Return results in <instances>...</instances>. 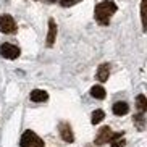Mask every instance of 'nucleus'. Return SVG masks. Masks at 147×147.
<instances>
[{
    "instance_id": "nucleus-15",
    "label": "nucleus",
    "mask_w": 147,
    "mask_h": 147,
    "mask_svg": "<svg viewBox=\"0 0 147 147\" xmlns=\"http://www.w3.org/2000/svg\"><path fill=\"white\" fill-rule=\"evenodd\" d=\"M125 144H126V141L123 138H118L115 141H112V147H125Z\"/></svg>"
},
{
    "instance_id": "nucleus-4",
    "label": "nucleus",
    "mask_w": 147,
    "mask_h": 147,
    "mask_svg": "<svg viewBox=\"0 0 147 147\" xmlns=\"http://www.w3.org/2000/svg\"><path fill=\"white\" fill-rule=\"evenodd\" d=\"M20 53H21V50H20L16 45H13V44H10V42H5V44L0 45V55L3 57V58L15 60V58L20 57Z\"/></svg>"
},
{
    "instance_id": "nucleus-6",
    "label": "nucleus",
    "mask_w": 147,
    "mask_h": 147,
    "mask_svg": "<svg viewBox=\"0 0 147 147\" xmlns=\"http://www.w3.org/2000/svg\"><path fill=\"white\" fill-rule=\"evenodd\" d=\"M110 136H112V129H110V126H102L99 131V134L95 136V144L97 146H104L110 141Z\"/></svg>"
},
{
    "instance_id": "nucleus-12",
    "label": "nucleus",
    "mask_w": 147,
    "mask_h": 147,
    "mask_svg": "<svg viewBox=\"0 0 147 147\" xmlns=\"http://www.w3.org/2000/svg\"><path fill=\"white\" fill-rule=\"evenodd\" d=\"M136 105H138V110L139 113H144L147 110V99H146V95H138V99H136Z\"/></svg>"
},
{
    "instance_id": "nucleus-13",
    "label": "nucleus",
    "mask_w": 147,
    "mask_h": 147,
    "mask_svg": "<svg viewBox=\"0 0 147 147\" xmlns=\"http://www.w3.org/2000/svg\"><path fill=\"white\" fill-rule=\"evenodd\" d=\"M105 118V113L104 110H95L94 113H92V118H91V123L92 125H99V123H102Z\"/></svg>"
},
{
    "instance_id": "nucleus-5",
    "label": "nucleus",
    "mask_w": 147,
    "mask_h": 147,
    "mask_svg": "<svg viewBox=\"0 0 147 147\" xmlns=\"http://www.w3.org/2000/svg\"><path fill=\"white\" fill-rule=\"evenodd\" d=\"M58 129H60V136H61V139H63L65 142H73L74 141V134H73V129H71L69 123H66V121L60 123Z\"/></svg>"
},
{
    "instance_id": "nucleus-8",
    "label": "nucleus",
    "mask_w": 147,
    "mask_h": 147,
    "mask_svg": "<svg viewBox=\"0 0 147 147\" xmlns=\"http://www.w3.org/2000/svg\"><path fill=\"white\" fill-rule=\"evenodd\" d=\"M57 39V23L53 20H49V32H47V45L52 47Z\"/></svg>"
},
{
    "instance_id": "nucleus-14",
    "label": "nucleus",
    "mask_w": 147,
    "mask_h": 147,
    "mask_svg": "<svg viewBox=\"0 0 147 147\" xmlns=\"http://www.w3.org/2000/svg\"><path fill=\"white\" fill-rule=\"evenodd\" d=\"M146 2L147 0H142V3H141V20H142L144 29H146Z\"/></svg>"
},
{
    "instance_id": "nucleus-9",
    "label": "nucleus",
    "mask_w": 147,
    "mask_h": 147,
    "mask_svg": "<svg viewBox=\"0 0 147 147\" xmlns=\"http://www.w3.org/2000/svg\"><path fill=\"white\" fill-rule=\"evenodd\" d=\"M108 76H110V65L108 63H102L99 66V69H97V79L100 82H105L108 79Z\"/></svg>"
},
{
    "instance_id": "nucleus-16",
    "label": "nucleus",
    "mask_w": 147,
    "mask_h": 147,
    "mask_svg": "<svg viewBox=\"0 0 147 147\" xmlns=\"http://www.w3.org/2000/svg\"><path fill=\"white\" fill-rule=\"evenodd\" d=\"M60 3L63 5V7H69V5L76 3V0H60Z\"/></svg>"
},
{
    "instance_id": "nucleus-10",
    "label": "nucleus",
    "mask_w": 147,
    "mask_h": 147,
    "mask_svg": "<svg viewBox=\"0 0 147 147\" xmlns=\"http://www.w3.org/2000/svg\"><path fill=\"white\" fill-rule=\"evenodd\" d=\"M128 112H129V105L126 104V102H117V104H113V113L117 117H125Z\"/></svg>"
},
{
    "instance_id": "nucleus-2",
    "label": "nucleus",
    "mask_w": 147,
    "mask_h": 147,
    "mask_svg": "<svg viewBox=\"0 0 147 147\" xmlns=\"http://www.w3.org/2000/svg\"><path fill=\"white\" fill-rule=\"evenodd\" d=\"M20 146L21 147H45L44 146V141L34 133V131H24L21 136V141H20Z\"/></svg>"
},
{
    "instance_id": "nucleus-3",
    "label": "nucleus",
    "mask_w": 147,
    "mask_h": 147,
    "mask_svg": "<svg viewBox=\"0 0 147 147\" xmlns=\"http://www.w3.org/2000/svg\"><path fill=\"white\" fill-rule=\"evenodd\" d=\"M16 31V23H15L11 15H2L0 16V32L3 34H13Z\"/></svg>"
},
{
    "instance_id": "nucleus-7",
    "label": "nucleus",
    "mask_w": 147,
    "mask_h": 147,
    "mask_svg": "<svg viewBox=\"0 0 147 147\" xmlns=\"http://www.w3.org/2000/svg\"><path fill=\"white\" fill-rule=\"evenodd\" d=\"M29 99L36 104H40V102H47L49 100V94L44 89H34V91L29 94Z\"/></svg>"
},
{
    "instance_id": "nucleus-1",
    "label": "nucleus",
    "mask_w": 147,
    "mask_h": 147,
    "mask_svg": "<svg viewBox=\"0 0 147 147\" xmlns=\"http://www.w3.org/2000/svg\"><path fill=\"white\" fill-rule=\"evenodd\" d=\"M117 3L112 2V0H104L100 3L95 5V10H94V16L95 20L100 23V24H108L112 15L117 13Z\"/></svg>"
},
{
    "instance_id": "nucleus-11",
    "label": "nucleus",
    "mask_w": 147,
    "mask_h": 147,
    "mask_svg": "<svg viewBox=\"0 0 147 147\" xmlns=\"http://www.w3.org/2000/svg\"><path fill=\"white\" fill-rule=\"evenodd\" d=\"M91 95L92 97H95V99H105V95H107V92H105V87L100 86V84H95V86L91 87Z\"/></svg>"
}]
</instances>
